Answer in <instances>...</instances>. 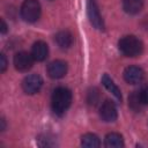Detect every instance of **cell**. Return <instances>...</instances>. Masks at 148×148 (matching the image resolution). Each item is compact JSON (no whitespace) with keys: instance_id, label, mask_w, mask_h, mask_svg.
<instances>
[{"instance_id":"cell-1","label":"cell","mask_w":148,"mask_h":148,"mask_svg":"<svg viewBox=\"0 0 148 148\" xmlns=\"http://www.w3.org/2000/svg\"><path fill=\"white\" fill-rule=\"evenodd\" d=\"M72 91L65 87H58L53 90L51 97L52 110L56 114L62 116L72 104Z\"/></svg>"},{"instance_id":"cell-2","label":"cell","mask_w":148,"mask_h":148,"mask_svg":"<svg viewBox=\"0 0 148 148\" xmlns=\"http://www.w3.org/2000/svg\"><path fill=\"white\" fill-rule=\"evenodd\" d=\"M118 47L119 51L126 57H138L142 53L143 44L138 37L130 35L120 38L118 42Z\"/></svg>"},{"instance_id":"cell-3","label":"cell","mask_w":148,"mask_h":148,"mask_svg":"<svg viewBox=\"0 0 148 148\" xmlns=\"http://www.w3.org/2000/svg\"><path fill=\"white\" fill-rule=\"evenodd\" d=\"M40 3L37 0H24L21 5V16L25 22L34 23L36 22L40 16Z\"/></svg>"},{"instance_id":"cell-4","label":"cell","mask_w":148,"mask_h":148,"mask_svg":"<svg viewBox=\"0 0 148 148\" xmlns=\"http://www.w3.org/2000/svg\"><path fill=\"white\" fill-rule=\"evenodd\" d=\"M87 14L91 25L98 30H104V21L99 13L98 6L95 0H88L87 2Z\"/></svg>"},{"instance_id":"cell-5","label":"cell","mask_w":148,"mask_h":148,"mask_svg":"<svg viewBox=\"0 0 148 148\" xmlns=\"http://www.w3.org/2000/svg\"><path fill=\"white\" fill-rule=\"evenodd\" d=\"M43 86V79L38 74H30L22 81V89L28 95H34L40 90Z\"/></svg>"},{"instance_id":"cell-6","label":"cell","mask_w":148,"mask_h":148,"mask_svg":"<svg viewBox=\"0 0 148 148\" xmlns=\"http://www.w3.org/2000/svg\"><path fill=\"white\" fill-rule=\"evenodd\" d=\"M34 60L35 59L31 56V53H28L25 51H21L14 56V66L20 72H28L32 67Z\"/></svg>"},{"instance_id":"cell-7","label":"cell","mask_w":148,"mask_h":148,"mask_svg":"<svg viewBox=\"0 0 148 148\" xmlns=\"http://www.w3.org/2000/svg\"><path fill=\"white\" fill-rule=\"evenodd\" d=\"M99 117L105 123H111L114 121L118 117V112H117V108L114 105V103L110 99H106L99 108Z\"/></svg>"},{"instance_id":"cell-8","label":"cell","mask_w":148,"mask_h":148,"mask_svg":"<svg viewBox=\"0 0 148 148\" xmlns=\"http://www.w3.org/2000/svg\"><path fill=\"white\" fill-rule=\"evenodd\" d=\"M67 73V64L62 60H54L47 66V74L52 79H61Z\"/></svg>"},{"instance_id":"cell-9","label":"cell","mask_w":148,"mask_h":148,"mask_svg":"<svg viewBox=\"0 0 148 148\" xmlns=\"http://www.w3.org/2000/svg\"><path fill=\"white\" fill-rule=\"evenodd\" d=\"M124 79L130 84L140 83L143 79V71L138 66H128L124 71Z\"/></svg>"},{"instance_id":"cell-10","label":"cell","mask_w":148,"mask_h":148,"mask_svg":"<svg viewBox=\"0 0 148 148\" xmlns=\"http://www.w3.org/2000/svg\"><path fill=\"white\" fill-rule=\"evenodd\" d=\"M31 56L36 61H44L49 56V46L45 42L38 40L32 45Z\"/></svg>"},{"instance_id":"cell-11","label":"cell","mask_w":148,"mask_h":148,"mask_svg":"<svg viewBox=\"0 0 148 148\" xmlns=\"http://www.w3.org/2000/svg\"><path fill=\"white\" fill-rule=\"evenodd\" d=\"M54 40L60 49H69L73 44V36L68 30H61L54 36Z\"/></svg>"},{"instance_id":"cell-12","label":"cell","mask_w":148,"mask_h":148,"mask_svg":"<svg viewBox=\"0 0 148 148\" xmlns=\"http://www.w3.org/2000/svg\"><path fill=\"white\" fill-rule=\"evenodd\" d=\"M102 84L116 97V99H117L118 102H121V99H123L121 91H120V89L117 87V84L113 82V80H112L108 74H104V75L102 76Z\"/></svg>"},{"instance_id":"cell-13","label":"cell","mask_w":148,"mask_h":148,"mask_svg":"<svg viewBox=\"0 0 148 148\" xmlns=\"http://www.w3.org/2000/svg\"><path fill=\"white\" fill-rule=\"evenodd\" d=\"M104 146L108 148H120L124 147V139L119 133H109L104 139Z\"/></svg>"},{"instance_id":"cell-14","label":"cell","mask_w":148,"mask_h":148,"mask_svg":"<svg viewBox=\"0 0 148 148\" xmlns=\"http://www.w3.org/2000/svg\"><path fill=\"white\" fill-rule=\"evenodd\" d=\"M143 7V0H123V8L127 14H138Z\"/></svg>"},{"instance_id":"cell-15","label":"cell","mask_w":148,"mask_h":148,"mask_svg":"<svg viewBox=\"0 0 148 148\" xmlns=\"http://www.w3.org/2000/svg\"><path fill=\"white\" fill-rule=\"evenodd\" d=\"M81 145L83 147H88V148H95V147H99L101 142L99 139L96 134L92 133H87L84 135H82L81 138Z\"/></svg>"},{"instance_id":"cell-16","label":"cell","mask_w":148,"mask_h":148,"mask_svg":"<svg viewBox=\"0 0 148 148\" xmlns=\"http://www.w3.org/2000/svg\"><path fill=\"white\" fill-rule=\"evenodd\" d=\"M128 104L134 110V111H139L141 109V106L143 105L141 99H140V96H139V91H134L130 97H128Z\"/></svg>"},{"instance_id":"cell-17","label":"cell","mask_w":148,"mask_h":148,"mask_svg":"<svg viewBox=\"0 0 148 148\" xmlns=\"http://www.w3.org/2000/svg\"><path fill=\"white\" fill-rule=\"evenodd\" d=\"M38 145L42 146V147H45V146H46V147H50V146H54L56 142H54L53 139H51L49 135L44 134V135H42V136L38 138Z\"/></svg>"},{"instance_id":"cell-18","label":"cell","mask_w":148,"mask_h":148,"mask_svg":"<svg viewBox=\"0 0 148 148\" xmlns=\"http://www.w3.org/2000/svg\"><path fill=\"white\" fill-rule=\"evenodd\" d=\"M139 96H140V99H141L142 104L147 105L148 104V84L142 87V89L139 91Z\"/></svg>"},{"instance_id":"cell-19","label":"cell","mask_w":148,"mask_h":148,"mask_svg":"<svg viewBox=\"0 0 148 148\" xmlns=\"http://www.w3.org/2000/svg\"><path fill=\"white\" fill-rule=\"evenodd\" d=\"M89 97H88V102L90 103V104H96L97 103V101H98V91L96 90V89H92V91L91 92H89V95H88Z\"/></svg>"},{"instance_id":"cell-20","label":"cell","mask_w":148,"mask_h":148,"mask_svg":"<svg viewBox=\"0 0 148 148\" xmlns=\"http://www.w3.org/2000/svg\"><path fill=\"white\" fill-rule=\"evenodd\" d=\"M7 68V59H6V56L3 53H1L0 56V71L3 73Z\"/></svg>"},{"instance_id":"cell-21","label":"cell","mask_w":148,"mask_h":148,"mask_svg":"<svg viewBox=\"0 0 148 148\" xmlns=\"http://www.w3.org/2000/svg\"><path fill=\"white\" fill-rule=\"evenodd\" d=\"M7 32V24L3 20H1V34H6Z\"/></svg>"}]
</instances>
